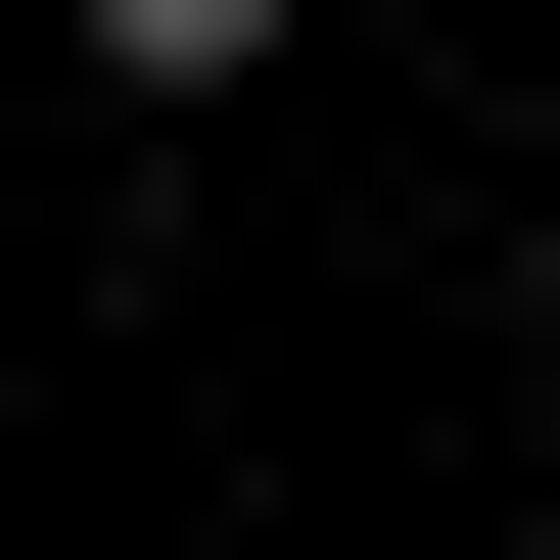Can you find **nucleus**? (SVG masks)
Returning a JSON list of instances; mask_svg holds the SVG:
<instances>
[{
  "label": "nucleus",
  "mask_w": 560,
  "mask_h": 560,
  "mask_svg": "<svg viewBox=\"0 0 560 560\" xmlns=\"http://www.w3.org/2000/svg\"><path fill=\"white\" fill-rule=\"evenodd\" d=\"M47 47H94V94H234V47H280V0H47Z\"/></svg>",
  "instance_id": "1"
}]
</instances>
